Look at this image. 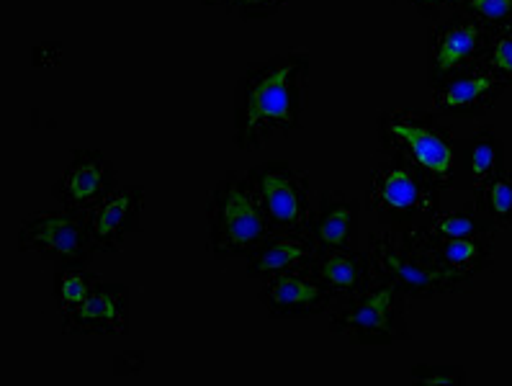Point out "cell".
<instances>
[{
	"label": "cell",
	"mask_w": 512,
	"mask_h": 386,
	"mask_svg": "<svg viewBox=\"0 0 512 386\" xmlns=\"http://www.w3.org/2000/svg\"><path fill=\"white\" fill-rule=\"evenodd\" d=\"M312 73L304 49H289L247 67L235 88V145L255 152L302 127V91Z\"/></svg>",
	"instance_id": "1"
},
{
	"label": "cell",
	"mask_w": 512,
	"mask_h": 386,
	"mask_svg": "<svg viewBox=\"0 0 512 386\" xmlns=\"http://www.w3.org/2000/svg\"><path fill=\"white\" fill-rule=\"evenodd\" d=\"M209 237L206 250L214 260L247 258L273 235L258 196L250 188L245 175L229 170L217 186L211 188L206 201Z\"/></svg>",
	"instance_id": "2"
},
{
	"label": "cell",
	"mask_w": 512,
	"mask_h": 386,
	"mask_svg": "<svg viewBox=\"0 0 512 386\" xmlns=\"http://www.w3.org/2000/svg\"><path fill=\"white\" fill-rule=\"evenodd\" d=\"M379 142L386 155H399L428 175L438 188L456 186V147L451 129L420 109H389L379 116Z\"/></svg>",
	"instance_id": "3"
},
{
	"label": "cell",
	"mask_w": 512,
	"mask_h": 386,
	"mask_svg": "<svg viewBox=\"0 0 512 386\" xmlns=\"http://www.w3.org/2000/svg\"><path fill=\"white\" fill-rule=\"evenodd\" d=\"M440 193L428 175L399 155H386L368 175L366 206L389 230L425 227L440 209Z\"/></svg>",
	"instance_id": "4"
},
{
	"label": "cell",
	"mask_w": 512,
	"mask_h": 386,
	"mask_svg": "<svg viewBox=\"0 0 512 386\" xmlns=\"http://www.w3.org/2000/svg\"><path fill=\"white\" fill-rule=\"evenodd\" d=\"M368 253L374 260L376 278H389L410 299H433L443 294H458L469 289L471 281L440 268L415 242L410 230L374 232L368 240Z\"/></svg>",
	"instance_id": "5"
},
{
	"label": "cell",
	"mask_w": 512,
	"mask_h": 386,
	"mask_svg": "<svg viewBox=\"0 0 512 386\" xmlns=\"http://www.w3.org/2000/svg\"><path fill=\"white\" fill-rule=\"evenodd\" d=\"M407 299L394 281L376 278L363 294L338 304L330 314V330L348 338V343L363 348H386V345L410 340L407 327Z\"/></svg>",
	"instance_id": "6"
},
{
	"label": "cell",
	"mask_w": 512,
	"mask_h": 386,
	"mask_svg": "<svg viewBox=\"0 0 512 386\" xmlns=\"http://www.w3.org/2000/svg\"><path fill=\"white\" fill-rule=\"evenodd\" d=\"M21 253H37L55 266H88L96 253L88 232V212L52 209L31 214L19 227Z\"/></svg>",
	"instance_id": "7"
},
{
	"label": "cell",
	"mask_w": 512,
	"mask_h": 386,
	"mask_svg": "<svg viewBox=\"0 0 512 386\" xmlns=\"http://www.w3.org/2000/svg\"><path fill=\"white\" fill-rule=\"evenodd\" d=\"M247 183L258 196L273 232H304L312 219L309 178L286 160H268L247 170Z\"/></svg>",
	"instance_id": "8"
},
{
	"label": "cell",
	"mask_w": 512,
	"mask_h": 386,
	"mask_svg": "<svg viewBox=\"0 0 512 386\" xmlns=\"http://www.w3.org/2000/svg\"><path fill=\"white\" fill-rule=\"evenodd\" d=\"M489 29L466 13L453 11L448 21H440L428 31V80L438 85L453 75L479 67L487 49Z\"/></svg>",
	"instance_id": "9"
},
{
	"label": "cell",
	"mask_w": 512,
	"mask_h": 386,
	"mask_svg": "<svg viewBox=\"0 0 512 386\" xmlns=\"http://www.w3.org/2000/svg\"><path fill=\"white\" fill-rule=\"evenodd\" d=\"M260 304L271 320H309L335 309V296L312 268H299L263 281Z\"/></svg>",
	"instance_id": "10"
},
{
	"label": "cell",
	"mask_w": 512,
	"mask_h": 386,
	"mask_svg": "<svg viewBox=\"0 0 512 386\" xmlns=\"http://www.w3.org/2000/svg\"><path fill=\"white\" fill-rule=\"evenodd\" d=\"M510 85L484 65L453 75L433 88V109L451 119H479L494 109Z\"/></svg>",
	"instance_id": "11"
},
{
	"label": "cell",
	"mask_w": 512,
	"mask_h": 386,
	"mask_svg": "<svg viewBox=\"0 0 512 386\" xmlns=\"http://www.w3.org/2000/svg\"><path fill=\"white\" fill-rule=\"evenodd\" d=\"M111 191H116V168L101 150H75L52 193L60 206L91 212Z\"/></svg>",
	"instance_id": "12"
},
{
	"label": "cell",
	"mask_w": 512,
	"mask_h": 386,
	"mask_svg": "<svg viewBox=\"0 0 512 386\" xmlns=\"http://www.w3.org/2000/svg\"><path fill=\"white\" fill-rule=\"evenodd\" d=\"M145 209V188L129 186L111 191L88 212V232L93 248L101 253H119L129 235L139 232Z\"/></svg>",
	"instance_id": "13"
},
{
	"label": "cell",
	"mask_w": 512,
	"mask_h": 386,
	"mask_svg": "<svg viewBox=\"0 0 512 386\" xmlns=\"http://www.w3.org/2000/svg\"><path fill=\"white\" fill-rule=\"evenodd\" d=\"M65 335H127L129 289L124 284H98L80 307L60 314Z\"/></svg>",
	"instance_id": "14"
},
{
	"label": "cell",
	"mask_w": 512,
	"mask_h": 386,
	"mask_svg": "<svg viewBox=\"0 0 512 386\" xmlns=\"http://www.w3.org/2000/svg\"><path fill=\"white\" fill-rule=\"evenodd\" d=\"M322 250L317 242L304 232H273L266 242L245 258V273L253 281H268L278 273L299 271V268H312L314 260L320 258Z\"/></svg>",
	"instance_id": "15"
},
{
	"label": "cell",
	"mask_w": 512,
	"mask_h": 386,
	"mask_svg": "<svg viewBox=\"0 0 512 386\" xmlns=\"http://www.w3.org/2000/svg\"><path fill=\"white\" fill-rule=\"evenodd\" d=\"M410 235L440 268L469 281L494 263V237H430L422 227H412Z\"/></svg>",
	"instance_id": "16"
},
{
	"label": "cell",
	"mask_w": 512,
	"mask_h": 386,
	"mask_svg": "<svg viewBox=\"0 0 512 386\" xmlns=\"http://www.w3.org/2000/svg\"><path fill=\"white\" fill-rule=\"evenodd\" d=\"M312 271L322 278V284L335 296V307L363 294L376 281L371 253L358 248L322 250L320 258L314 260Z\"/></svg>",
	"instance_id": "17"
},
{
	"label": "cell",
	"mask_w": 512,
	"mask_h": 386,
	"mask_svg": "<svg viewBox=\"0 0 512 386\" xmlns=\"http://www.w3.org/2000/svg\"><path fill=\"white\" fill-rule=\"evenodd\" d=\"M358 212L361 206L356 199H348L338 191H325L309 219L307 235L320 250L358 248Z\"/></svg>",
	"instance_id": "18"
},
{
	"label": "cell",
	"mask_w": 512,
	"mask_h": 386,
	"mask_svg": "<svg viewBox=\"0 0 512 386\" xmlns=\"http://www.w3.org/2000/svg\"><path fill=\"white\" fill-rule=\"evenodd\" d=\"M505 170V145L492 129H479L456 147V191L474 193L492 175Z\"/></svg>",
	"instance_id": "19"
},
{
	"label": "cell",
	"mask_w": 512,
	"mask_h": 386,
	"mask_svg": "<svg viewBox=\"0 0 512 386\" xmlns=\"http://www.w3.org/2000/svg\"><path fill=\"white\" fill-rule=\"evenodd\" d=\"M471 206L497 230H512V170L505 168L471 193Z\"/></svg>",
	"instance_id": "20"
},
{
	"label": "cell",
	"mask_w": 512,
	"mask_h": 386,
	"mask_svg": "<svg viewBox=\"0 0 512 386\" xmlns=\"http://www.w3.org/2000/svg\"><path fill=\"white\" fill-rule=\"evenodd\" d=\"M422 230L428 232L430 237H494L497 227L469 204L466 209H458V212L438 209Z\"/></svg>",
	"instance_id": "21"
},
{
	"label": "cell",
	"mask_w": 512,
	"mask_h": 386,
	"mask_svg": "<svg viewBox=\"0 0 512 386\" xmlns=\"http://www.w3.org/2000/svg\"><path fill=\"white\" fill-rule=\"evenodd\" d=\"M101 284V276L88 271V266H57L55 271V302L62 312L80 307Z\"/></svg>",
	"instance_id": "22"
},
{
	"label": "cell",
	"mask_w": 512,
	"mask_h": 386,
	"mask_svg": "<svg viewBox=\"0 0 512 386\" xmlns=\"http://www.w3.org/2000/svg\"><path fill=\"white\" fill-rule=\"evenodd\" d=\"M482 65L494 75H500L507 85H512V24L489 29Z\"/></svg>",
	"instance_id": "23"
},
{
	"label": "cell",
	"mask_w": 512,
	"mask_h": 386,
	"mask_svg": "<svg viewBox=\"0 0 512 386\" xmlns=\"http://www.w3.org/2000/svg\"><path fill=\"white\" fill-rule=\"evenodd\" d=\"M209 8H222L242 21H263L276 16L291 0H201Z\"/></svg>",
	"instance_id": "24"
},
{
	"label": "cell",
	"mask_w": 512,
	"mask_h": 386,
	"mask_svg": "<svg viewBox=\"0 0 512 386\" xmlns=\"http://www.w3.org/2000/svg\"><path fill=\"white\" fill-rule=\"evenodd\" d=\"M456 11L466 13L487 29L512 24V0H461Z\"/></svg>",
	"instance_id": "25"
},
{
	"label": "cell",
	"mask_w": 512,
	"mask_h": 386,
	"mask_svg": "<svg viewBox=\"0 0 512 386\" xmlns=\"http://www.w3.org/2000/svg\"><path fill=\"white\" fill-rule=\"evenodd\" d=\"M412 384L420 386H461L466 384V371L461 366H428V363H417L410 371Z\"/></svg>",
	"instance_id": "26"
},
{
	"label": "cell",
	"mask_w": 512,
	"mask_h": 386,
	"mask_svg": "<svg viewBox=\"0 0 512 386\" xmlns=\"http://www.w3.org/2000/svg\"><path fill=\"white\" fill-rule=\"evenodd\" d=\"M422 19H438L446 11H456L461 0H407Z\"/></svg>",
	"instance_id": "27"
}]
</instances>
